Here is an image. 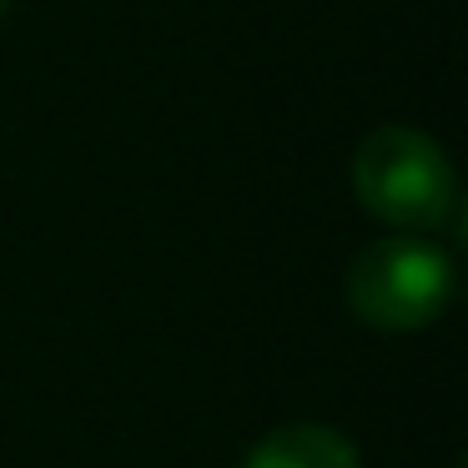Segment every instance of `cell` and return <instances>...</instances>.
<instances>
[{"label":"cell","mask_w":468,"mask_h":468,"mask_svg":"<svg viewBox=\"0 0 468 468\" xmlns=\"http://www.w3.org/2000/svg\"><path fill=\"white\" fill-rule=\"evenodd\" d=\"M5 16H11V0H0V21H5Z\"/></svg>","instance_id":"cell-4"},{"label":"cell","mask_w":468,"mask_h":468,"mask_svg":"<svg viewBox=\"0 0 468 468\" xmlns=\"http://www.w3.org/2000/svg\"><path fill=\"white\" fill-rule=\"evenodd\" d=\"M353 192L378 222L433 232L458 212V176L448 152L418 126H378L353 152Z\"/></svg>","instance_id":"cell-1"},{"label":"cell","mask_w":468,"mask_h":468,"mask_svg":"<svg viewBox=\"0 0 468 468\" xmlns=\"http://www.w3.org/2000/svg\"><path fill=\"white\" fill-rule=\"evenodd\" d=\"M453 257L413 232L367 242L343 277V297L353 317H363L378 333H418V327L438 323L453 303Z\"/></svg>","instance_id":"cell-2"},{"label":"cell","mask_w":468,"mask_h":468,"mask_svg":"<svg viewBox=\"0 0 468 468\" xmlns=\"http://www.w3.org/2000/svg\"><path fill=\"white\" fill-rule=\"evenodd\" d=\"M242 468H363L357 443L327 423H287L257 438Z\"/></svg>","instance_id":"cell-3"}]
</instances>
